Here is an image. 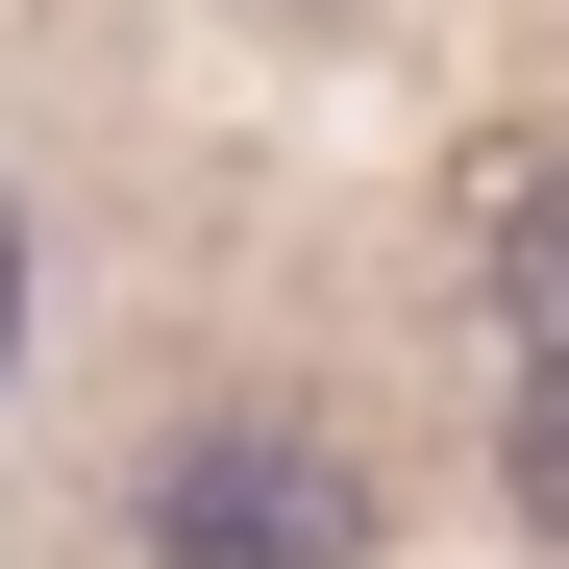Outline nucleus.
I'll use <instances>...</instances> for the list:
<instances>
[{"instance_id": "obj_1", "label": "nucleus", "mask_w": 569, "mask_h": 569, "mask_svg": "<svg viewBox=\"0 0 569 569\" xmlns=\"http://www.w3.org/2000/svg\"><path fill=\"white\" fill-rule=\"evenodd\" d=\"M149 569H371V470L322 421H199L149 470Z\"/></svg>"}, {"instance_id": "obj_2", "label": "nucleus", "mask_w": 569, "mask_h": 569, "mask_svg": "<svg viewBox=\"0 0 569 569\" xmlns=\"http://www.w3.org/2000/svg\"><path fill=\"white\" fill-rule=\"evenodd\" d=\"M496 322H520V371H569V149L496 199Z\"/></svg>"}, {"instance_id": "obj_3", "label": "nucleus", "mask_w": 569, "mask_h": 569, "mask_svg": "<svg viewBox=\"0 0 569 569\" xmlns=\"http://www.w3.org/2000/svg\"><path fill=\"white\" fill-rule=\"evenodd\" d=\"M496 496L569 545V371H520V421H496Z\"/></svg>"}, {"instance_id": "obj_4", "label": "nucleus", "mask_w": 569, "mask_h": 569, "mask_svg": "<svg viewBox=\"0 0 569 569\" xmlns=\"http://www.w3.org/2000/svg\"><path fill=\"white\" fill-rule=\"evenodd\" d=\"M0 347H26V248H0Z\"/></svg>"}]
</instances>
